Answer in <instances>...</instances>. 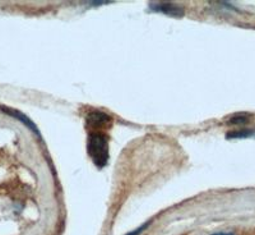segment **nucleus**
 I'll return each instance as SVG.
<instances>
[{"mask_svg": "<svg viewBox=\"0 0 255 235\" xmlns=\"http://www.w3.org/2000/svg\"><path fill=\"white\" fill-rule=\"evenodd\" d=\"M88 155L96 166L104 168L109 160V141L108 136L101 132H93L88 137Z\"/></svg>", "mask_w": 255, "mask_h": 235, "instance_id": "nucleus-1", "label": "nucleus"}, {"mask_svg": "<svg viewBox=\"0 0 255 235\" xmlns=\"http://www.w3.org/2000/svg\"><path fill=\"white\" fill-rule=\"evenodd\" d=\"M152 10L156 12L165 13L167 15H172V17H183L184 10L180 6L175 5V4L168 3H158V4H151Z\"/></svg>", "mask_w": 255, "mask_h": 235, "instance_id": "nucleus-2", "label": "nucleus"}, {"mask_svg": "<svg viewBox=\"0 0 255 235\" xmlns=\"http://www.w3.org/2000/svg\"><path fill=\"white\" fill-rule=\"evenodd\" d=\"M0 110H3L5 114H9V115H12L13 118H15V119L20 120V122L23 123L24 125H27V127H28L29 129H31V131H33L36 134H38V136H40V133H38L36 125L33 124V123H32L31 120H29L26 115H23V114L19 113V111H17V110H13V109L5 108V106H0Z\"/></svg>", "mask_w": 255, "mask_h": 235, "instance_id": "nucleus-3", "label": "nucleus"}, {"mask_svg": "<svg viewBox=\"0 0 255 235\" xmlns=\"http://www.w3.org/2000/svg\"><path fill=\"white\" fill-rule=\"evenodd\" d=\"M255 134L254 131H249V129H243V131H236V132H231V133L227 134L229 138H244V137H249Z\"/></svg>", "mask_w": 255, "mask_h": 235, "instance_id": "nucleus-4", "label": "nucleus"}, {"mask_svg": "<svg viewBox=\"0 0 255 235\" xmlns=\"http://www.w3.org/2000/svg\"><path fill=\"white\" fill-rule=\"evenodd\" d=\"M248 120H249V119H248L247 116L243 115V116H235V118L230 120V122L234 123V124H239V123H247Z\"/></svg>", "mask_w": 255, "mask_h": 235, "instance_id": "nucleus-5", "label": "nucleus"}, {"mask_svg": "<svg viewBox=\"0 0 255 235\" xmlns=\"http://www.w3.org/2000/svg\"><path fill=\"white\" fill-rule=\"evenodd\" d=\"M147 225H148V224H144V225H142V227H140L139 229H136L135 232L130 233V234H127V235H138V234H140V233L143 232V229H145V228H147Z\"/></svg>", "mask_w": 255, "mask_h": 235, "instance_id": "nucleus-6", "label": "nucleus"}, {"mask_svg": "<svg viewBox=\"0 0 255 235\" xmlns=\"http://www.w3.org/2000/svg\"><path fill=\"white\" fill-rule=\"evenodd\" d=\"M213 235H234V234H231V233H216V234Z\"/></svg>", "mask_w": 255, "mask_h": 235, "instance_id": "nucleus-7", "label": "nucleus"}]
</instances>
